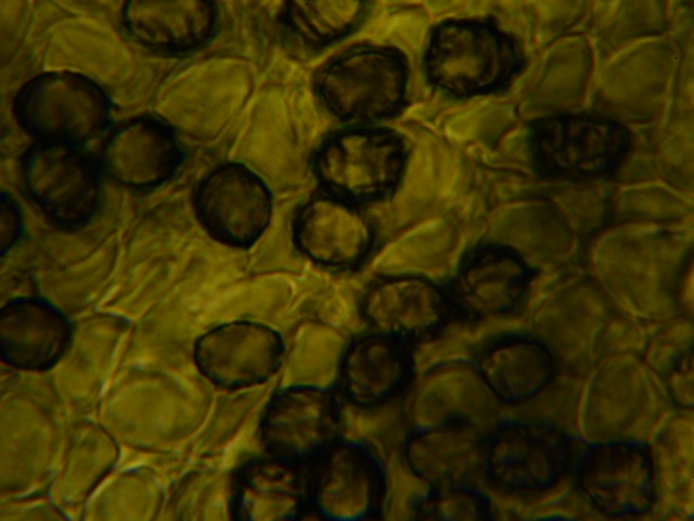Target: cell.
<instances>
[{"instance_id":"6da1fadb","label":"cell","mask_w":694,"mask_h":521,"mask_svg":"<svg viewBox=\"0 0 694 521\" xmlns=\"http://www.w3.org/2000/svg\"><path fill=\"white\" fill-rule=\"evenodd\" d=\"M582 260L617 309L658 323L682 315L677 289L693 264L692 228L620 223L601 233Z\"/></svg>"},{"instance_id":"7a4b0ae2","label":"cell","mask_w":694,"mask_h":521,"mask_svg":"<svg viewBox=\"0 0 694 521\" xmlns=\"http://www.w3.org/2000/svg\"><path fill=\"white\" fill-rule=\"evenodd\" d=\"M617 310L584 266L532 309L526 331L548 348L557 372L588 378L602 360L604 332Z\"/></svg>"},{"instance_id":"3957f363","label":"cell","mask_w":694,"mask_h":521,"mask_svg":"<svg viewBox=\"0 0 694 521\" xmlns=\"http://www.w3.org/2000/svg\"><path fill=\"white\" fill-rule=\"evenodd\" d=\"M673 408L663 381L640 355H616L602 359L587 378L581 424L587 443L645 442L640 429Z\"/></svg>"},{"instance_id":"277c9868","label":"cell","mask_w":694,"mask_h":521,"mask_svg":"<svg viewBox=\"0 0 694 521\" xmlns=\"http://www.w3.org/2000/svg\"><path fill=\"white\" fill-rule=\"evenodd\" d=\"M581 448L578 435L555 424L506 416L487 430L480 468L504 490L542 492L562 479Z\"/></svg>"},{"instance_id":"5b68a950","label":"cell","mask_w":694,"mask_h":521,"mask_svg":"<svg viewBox=\"0 0 694 521\" xmlns=\"http://www.w3.org/2000/svg\"><path fill=\"white\" fill-rule=\"evenodd\" d=\"M17 124L38 142L81 145L107 125L104 90L75 72H48L27 80L13 99Z\"/></svg>"},{"instance_id":"8992f818","label":"cell","mask_w":694,"mask_h":521,"mask_svg":"<svg viewBox=\"0 0 694 521\" xmlns=\"http://www.w3.org/2000/svg\"><path fill=\"white\" fill-rule=\"evenodd\" d=\"M20 171L28 200L55 227L75 230L94 215L101 168L79 145L36 141L22 155Z\"/></svg>"},{"instance_id":"52a82bcc","label":"cell","mask_w":694,"mask_h":521,"mask_svg":"<svg viewBox=\"0 0 694 521\" xmlns=\"http://www.w3.org/2000/svg\"><path fill=\"white\" fill-rule=\"evenodd\" d=\"M653 449L646 442L612 440L587 443L574 462L583 498L611 519L646 513L655 498Z\"/></svg>"},{"instance_id":"ba28073f","label":"cell","mask_w":694,"mask_h":521,"mask_svg":"<svg viewBox=\"0 0 694 521\" xmlns=\"http://www.w3.org/2000/svg\"><path fill=\"white\" fill-rule=\"evenodd\" d=\"M534 274L513 250L489 242L464 255L446 292L458 318H503L524 312Z\"/></svg>"},{"instance_id":"9c48e42d","label":"cell","mask_w":694,"mask_h":521,"mask_svg":"<svg viewBox=\"0 0 694 521\" xmlns=\"http://www.w3.org/2000/svg\"><path fill=\"white\" fill-rule=\"evenodd\" d=\"M316 462L309 497L322 521H370L380 512L386 480L370 447L337 441Z\"/></svg>"},{"instance_id":"30bf717a","label":"cell","mask_w":694,"mask_h":521,"mask_svg":"<svg viewBox=\"0 0 694 521\" xmlns=\"http://www.w3.org/2000/svg\"><path fill=\"white\" fill-rule=\"evenodd\" d=\"M399 141L389 132L359 129L339 134L319 151L316 171L343 201L367 202L386 195L401 166Z\"/></svg>"},{"instance_id":"8fae6325","label":"cell","mask_w":694,"mask_h":521,"mask_svg":"<svg viewBox=\"0 0 694 521\" xmlns=\"http://www.w3.org/2000/svg\"><path fill=\"white\" fill-rule=\"evenodd\" d=\"M194 207L211 237L235 247L254 244L272 215L268 188L253 170L239 163L211 170L196 188Z\"/></svg>"},{"instance_id":"7c38bea8","label":"cell","mask_w":694,"mask_h":521,"mask_svg":"<svg viewBox=\"0 0 694 521\" xmlns=\"http://www.w3.org/2000/svg\"><path fill=\"white\" fill-rule=\"evenodd\" d=\"M403 85L397 58L381 49H360L331 62L318 78L329 110L350 120L387 116L397 106Z\"/></svg>"},{"instance_id":"4fadbf2b","label":"cell","mask_w":694,"mask_h":521,"mask_svg":"<svg viewBox=\"0 0 694 521\" xmlns=\"http://www.w3.org/2000/svg\"><path fill=\"white\" fill-rule=\"evenodd\" d=\"M338 431L335 398L313 386L282 391L269 404L261 424L269 449L290 465L316 461L338 441Z\"/></svg>"},{"instance_id":"5bb4252c","label":"cell","mask_w":694,"mask_h":521,"mask_svg":"<svg viewBox=\"0 0 694 521\" xmlns=\"http://www.w3.org/2000/svg\"><path fill=\"white\" fill-rule=\"evenodd\" d=\"M362 313L376 333L409 345L442 332L455 317L445 289L410 275L375 282L364 294Z\"/></svg>"},{"instance_id":"9a60e30c","label":"cell","mask_w":694,"mask_h":521,"mask_svg":"<svg viewBox=\"0 0 694 521\" xmlns=\"http://www.w3.org/2000/svg\"><path fill=\"white\" fill-rule=\"evenodd\" d=\"M282 354L280 335L252 321L218 326L203 334L194 348L200 371L223 387L250 386L266 381L278 370Z\"/></svg>"},{"instance_id":"2e32d148","label":"cell","mask_w":694,"mask_h":521,"mask_svg":"<svg viewBox=\"0 0 694 521\" xmlns=\"http://www.w3.org/2000/svg\"><path fill=\"white\" fill-rule=\"evenodd\" d=\"M174 129L153 116H140L115 127L100 152L99 165L119 186L146 190L166 182L181 161Z\"/></svg>"},{"instance_id":"e0dca14e","label":"cell","mask_w":694,"mask_h":521,"mask_svg":"<svg viewBox=\"0 0 694 521\" xmlns=\"http://www.w3.org/2000/svg\"><path fill=\"white\" fill-rule=\"evenodd\" d=\"M486 432L464 418H446L417 425L403 442L409 471L427 487L468 482L481 466Z\"/></svg>"},{"instance_id":"ac0fdd59","label":"cell","mask_w":694,"mask_h":521,"mask_svg":"<svg viewBox=\"0 0 694 521\" xmlns=\"http://www.w3.org/2000/svg\"><path fill=\"white\" fill-rule=\"evenodd\" d=\"M293 234L308 258L334 268L357 265L372 242L367 219L348 202L334 196L306 203L296 215Z\"/></svg>"},{"instance_id":"d6986e66","label":"cell","mask_w":694,"mask_h":521,"mask_svg":"<svg viewBox=\"0 0 694 521\" xmlns=\"http://www.w3.org/2000/svg\"><path fill=\"white\" fill-rule=\"evenodd\" d=\"M473 363L493 397L509 408L529 402L557 372L548 348L527 331L497 338Z\"/></svg>"},{"instance_id":"ffe728a7","label":"cell","mask_w":694,"mask_h":521,"mask_svg":"<svg viewBox=\"0 0 694 521\" xmlns=\"http://www.w3.org/2000/svg\"><path fill=\"white\" fill-rule=\"evenodd\" d=\"M217 23L208 1H128L121 24L140 46L164 54H183L205 45Z\"/></svg>"},{"instance_id":"44dd1931","label":"cell","mask_w":694,"mask_h":521,"mask_svg":"<svg viewBox=\"0 0 694 521\" xmlns=\"http://www.w3.org/2000/svg\"><path fill=\"white\" fill-rule=\"evenodd\" d=\"M412 368L409 344L375 332L346 348L339 366L340 389L354 405L374 407L406 386Z\"/></svg>"},{"instance_id":"7402d4cb","label":"cell","mask_w":694,"mask_h":521,"mask_svg":"<svg viewBox=\"0 0 694 521\" xmlns=\"http://www.w3.org/2000/svg\"><path fill=\"white\" fill-rule=\"evenodd\" d=\"M68 339L66 320L43 301L16 300L0 312L1 357L15 368H50L62 356Z\"/></svg>"},{"instance_id":"603a6c76","label":"cell","mask_w":694,"mask_h":521,"mask_svg":"<svg viewBox=\"0 0 694 521\" xmlns=\"http://www.w3.org/2000/svg\"><path fill=\"white\" fill-rule=\"evenodd\" d=\"M305 491L292 465L259 461L243 474L235 499L239 521H300Z\"/></svg>"},{"instance_id":"cb8c5ba5","label":"cell","mask_w":694,"mask_h":521,"mask_svg":"<svg viewBox=\"0 0 694 521\" xmlns=\"http://www.w3.org/2000/svg\"><path fill=\"white\" fill-rule=\"evenodd\" d=\"M435 73L457 89H476L491 84L502 71L503 56L497 40L473 28H453L435 47Z\"/></svg>"},{"instance_id":"d4e9b609","label":"cell","mask_w":694,"mask_h":521,"mask_svg":"<svg viewBox=\"0 0 694 521\" xmlns=\"http://www.w3.org/2000/svg\"><path fill=\"white\" fill-rule=\"evenodd\" d=\"M363 14L360 2H287L283 21L292 34L310 46L327 45L347 34Z\"/></svg>"},{"instance_id":"484cf974","label":"cell","mask_w":694,"mask_h":521,"mask_svg":"<svg viewBox=\"0 0 694 521\" xmlns=\"http://www.w3.org/2000/svg\"><path fill=\"white\" fill-rule=\"evenodd\" d=\"M411 521H493L491 503L471 482L427 487L414 501Z\"/></svg>"},{"instance_id":"4316f807","label":"cell","mask_w":694,"mask_h":521,"mask_svg":"<svg viewBox=\"0 0 694 521\" xmlns=\"http://www.w3.org/2000/svg\"><path fill=\"white\" fill-rule=\"evenodd\" d=\"M647 330L641 358L663 381L685 356L694 353V317L678 315L647 325Z\"/></svg>"},{"instance_id":"83f0119b","label":"cell","mask_w":694,"mask_h":521,"mask_svg":"<svg viewBox=\"0 0 694 521\" xmlns=\"http://www.w3.org/2000/svg\"><path fill=\"white\" fill-rule=\"evenodd\" d=\"M647 333V325L618 309L611 318L604 332L602 359L622 354L641 356Z\"/></svg>"},{"instance_id":"f1b7e54d","label":"cell","mask_w":694,"mask_h":521,"mask_svg":"<svg viewBox=\"0 0 694 521\" xmlns=\"http://www.w3.org/2000/svg\"><path fill=\"white\" fill-rule=\"evenodd\" d=\"M663 383L674 408L693 409L694 353L685 356Z\"/></svg>"},{"instance_id":"f546056e","label":"cell","mask_w":694,"mask_h":521,"mask_svg":"<svg viewBox=\"0 0 694 521\" xmlns=\"http://www.w3.org/2000/svg\"><path fill=\"white\" fill-rule=\"evenodd\" d=\"M1 247L2 252L10 249L18 238L21 231V215L14 200L2 192L1 205Z\"/></svg>"},{"instance_id":"4dcf8cb0","label":"cell","mask_w":694,"mask_h":521,"mask_svg":"<svg viewBox=\"0 0 694 521\" xmlns=\"http://www.w3.org/2000/svg\"><path fill=\"white\" fill-rule=\"evenodd\" d=\"M694 264V263H693ZM691 264L683 272L677 289V302L682 315L694 317V269Z\"/></svg>"},{"instance_id":"1f68e13d","label":"cell","mask_w":694,"mask_h":521,"mask_svg":"<svg viewBox=\"0 0 694 521\" xmlns=\"http://www.w3.org/2000/svg\"><path fill=\"white\" fill-rule=\"evenodd\" d=\"M531 521H574V520L565 517L552 516V517H543V518L535 519Z\"/></svg>"}]
</instances>
